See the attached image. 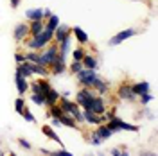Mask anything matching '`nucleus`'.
Here are the masks:
<instances>
[{"mask_svg":"<svg viewBox=\"0 0 158 156\" xmlns=\"http://www.w3.org/2000/svg\"><path fill=\"white\" fill-rule=\"evenodd\" d=\"M50 14H52V11H50L49 7H45V9H43V22H45V20L49 18Z\"/></svg>","mask_w":158,"mask_h":156,"instance_id":"43","label":"nucleus"},{"mask_svg":"<svg viewBox=\"0 0 158 156\" xmlns=\"http://www.w3.org/2000/svg\"><path fill=\"white\" fill-rule=\"evenodd\" d=\"M59 122H61V126H67L70 129H79V124L76 122V118L72 117L70 113H63L61 117H59Z\"/></svg>","mask_w":158,"mask_h":156,"instance_id":"24","label":"nucleus"},{"mask_svg":"<svg viewBox=\"0 0 158 156\" xmlns=\"http://www.w3.org/2000/svg\"><path fill=\"white\" fill-rule=\"evenodd\" d=\"M52 156H74V154L61 146V149H58V151H52Z\"/></svg>","mask_w":158,"mask_h":156,"instance_id":"39","label":"nucleus"},{"mask_svg":"<svg viewBox=\"0 0 158 156\" xmlns=\"http://www.w3.org/2000/svg\"><path fill=\"white\" fill-rule=\"evenodd\" d=\"M59 97H61V93H59L58 90L54 86H50L47 92H45V95H43V106H52V104H56L59 101Z\"/></svg>","mask_w":158,"mask_h":156,"instance_id":"16","label":"nucleus"},{"mask_svg":"<svg viewBox=\"0 0 158 156\" xmlns=\"http://www.w3.org/2000/svg\"><path fill=\"white\" fill-rule=\"evenodd\" d=\"M106 126L113 131V133H118V131H129V133H138L140 131V126L138 124H131V122H126L120 117L113 115V117L106 120Z\"/></svg>","mask_w":158,"mask_h":156,"instance_id":"2","label":"nucleus"},{"mask_svg":"<svg viewBox=\"0 0 158 156\" xmlns=\"http://www.w3.org/2000/svg\"><path fill=\"white\" fill-rule=\"evenodd\" d=\"M50 118V126L52 127H61V122H59L58 117H49Z\"/></svg>","mask_w":158,"mask_h":156,"instance_id":"41","label":"nucleus"},{"mask_svg":"<svg viewBox=\"0 0 158 156\" xmlns=\"http://www.w3.org/2000/svg\"><path fill=\"white\" fill-rule=\"evenodd\" d=\"M27 65H29L32 76H38V77H50V70L47 68V67H43V65H40V63H29V61H27Z\"/></svg>","mask_w":158,"mask_h":156,"instance_id":"17","label":"nucleus"},{"mask_svg":"<svg viewBox=\"0 0 158 156\" xmlns=\"http://www.w3.org/2000/svg\"><path fill=\"white\" fill-rule=\"evenodd\" d=\"M108 154H111V156H129V153H128V151L118 149V147H113V149H110V151H108Z\"/></svg>","mask_w":158,"mask_h":156,"instance_id":"36","label":"nucleus"},{"mask_svg":"<svg viewBox=\"0 0 158 156\" xmlns=\"http://www.w3.org/2000/svg\"><path fill=\"white\" fill-rule=\"evenodd\" d=\"M40 154H43V156H52V151H50V149H45V147H41V149H40Z\"/></svg>","mask_w":158,"mask_h":156,"instance_id":"42","label":"nucleus"},{"mask_svg":"<svg viewBox=\"0 0 158 156\" xmlns=\"http://www.w3.org/2000/svg\"><path fill=\"white\" fill-rule=\"evenodd\" d=\"M148 118H149V120H155V118H156V115H155V113H148Z\"/></svg>","mask_w":158,"mask_h":156,"instance_id":"46","label":"nucleus"},{"mask_svg":"<svg viewBox=\"0 0 158 156\" xmlns=\"http://www.w3.org/2000/svg\"><path fill=\"white\" fill-rule=\"evenodd\" d=\"M50 41H54V31H50L45 27L40 34L29 36V38L23 41V45L27 47V50H41L43 47H47Z\"/></svg>","mask_w":158,"mask_h":156,"instance_id":"1","label":"nucleus"},{"mask_svg":"<svg viewBox=\"0 0 158 156\" xmlns=\"http://www.w3.org/2000/svg\"><path fill=\"white\" fill-rule=\"evenodd\" d=\"M13 38L18 43H23L29 38V23H25V22L23 23H16V27L13 29Z\"/></svg>","mask_w":158,"mask_h":156,"instance_id":"10","label":"nucleus"},{"mask_svg":"<svg viewBox=\"0 0 158 156\" xmlns=\"http://www.w3.org/2000/svg\"><path fill=\"white\" fill-rule=\"evenodd\" d=\"M15 61L16 63H23L25 61V54L23 52H15Z\"/></svg>","mask_w":158,"mask_h":156,"instance_id":"40","label":"nucleus"},{"mask_svg":"<svg viewBox=\"0 0 158 156\" xmlns=\"http://www.w3.org/2000/svg\"><path fill=\"white\" fill-rule=\"evenodd\" d=\"M83 117H85V124H88V126H99V124H104L106 122L104 115L94 113L90 109H83Z\"/></svg>","mask_w":158,"mask_h":156,"instance_id":"12","label":"nucleus"},{"mask_svg":"<svg viewBox=\"0 0 158 156\" xmlns=\"http://www.w3.org/2000/svg\"><path fill=\"white\" fill-rule=\"evenodd\" d=\"M22 117H23V120H25V122H29V124H36V117L31 113V109L27 106H25V109L22 111Z\"/></svg>","mask_w":158,"mask_h":156,"instance_id":"34","label":"nucleus"},{"mask_svg":"<svg viewBox=\"0 0 158 156\" xmlns=\"http://www.w3.org/2000/svg\"><path fill=\"white\" fill-rule=\"evenodd\" d=\"M15 84H16V92H18L20 97H25L29 92V79L23 77L18 72H15Z\"/></svg>","mask_w":158,"mask_h":156,"instance_id":"11","label":"nucleus"},{"mask_svg":"<svg viewBox=\"0 0 158 156\" xmlns=\"http://www.w3.org/2000/svg\"><path fill=\"white\" fill-rule=\"evenodd\" d=\"M0 154L4 156V154H6V151H2V149H0Z\"/></svg>","mask_w":158,"mask_h":156,"instance_id":"47","label":"nucleus"},{"mask_svg":"<svg viewBox=\"0 0 158 156\" xmlns=\"http://www.w3.org/2000/svg\"><path fill=\"white\" fill-rule=\"evenodd\" d=\"M20 2H22V0H9V6L13 7V9H16V7L20 6Z\"/></svg>","mask_w":158,"mask_h":156,"instance_id":"44","label":"nucleus"},{"mask_svg":"<svg viewBox=\"0 0 158 156\" xmlns=\"http://www.w3.org/2000/svg\"><path fill=\"white\" fill-rule=\"evenodd\" d=\"M131 90H133L135 97H138L142 93L151 92V84H149V81H137V83H131Z\"/></svg>","mask_w":158,"mask_h":156,"instance_id":"18","label":"nucleus"},{"mask_svg":"<svg viewBox=\"0 0 158 156\" xmlns=\"http://www.w3.org/2000/svg\"><path fill=\"white\" fill-rule=\"evenodd\" d=\"M61 95H63V97H70V95H72V92H69V90H65V92H61Z\"/></svg>","mask_w":158,"mask_h":156,"instance_id":"45","label":"nucleus"},{"mask_svg":"<svg viewBox=\"0 0 158 156\" xmlns=\"http://www.w3.org/2000/svg\"><path fill=\"white\" fill-rule=\"evenodd\" d=\"M58 50H59V56L69 58L70 50H72V36H69L67 39H63L61 43H58Z\"/></svg>","mask_w":158,"mask_h":156,"instance_id":"23","label":"nucleus"},{"mask_svg":"<svg viewBox=\"0 0 158 156\" xmlns=\"http://www.w3.org/2000/svg\"><path fill=\"white\" fill-rule=\"evenodd\" d=\"M59 23H61V20H59V14H54V13H52L49 18L45 20V27H47V29H50V31H54V29H56V27L59 25Z\"/></svg>","mask_w":158,"mask_h":156,"instance_id":"28","label":"nucleus"},{"mask_svg":"<svg viewBox=\"0 0 158 156\" xmlns=\"http://www.w3.org/2000/svg\"><path fill=\"white\" fill-rule=\"evenodd\" d=\"M95 127H97V129H95V133H97V137L101 138L102 142L110 140V138L115 135V133H113V131H111V129L106 126V122H104V124H99V126H95Z\"/></svg>","mask_w":158,"mask_h":156,"instance_id":"19","label":"nucleus"},{"mask_svg":"<svg viewBox=\"0 0 158 156\" xmlns=\"http://www.w3.org/2000/svg\"><path fill=\"white\" fill-rule=\"evenodd\" d=\"M18 146L22 147V149H25V151H32V144H31V142H27L25 138H22V137L18 138Z\"/></svg>","mask_w":158,"mask_h":156,"instance_id":"38","label":"nucleus"},{"mask_svg":"<svg viewBox=\"0 0 158 156\" xmlns=\"http://www.w3.org/2000/svg\"><path fill=\"white\" fill-rule=\"evenodd\" d=\"M40 52V65H43V67H47L49 68L50 65L54 63V59L58 58L59 50H58V43L56 41H50L47 47H43Z\"/></svg>","mask_w":158,"mask_h":156,"instance_id":"3","label":"nucleus"},{"mask_svg":"<svg viewBox=\"0 0 158 156\" xmlns=\"http://www.w3.org/2000/svg\"><path fill=\"white\" fill-rule=\"evenodd\" d=\"M85 54H86V49L83 45H77V47H74V49L70 50V56H72L74 61H81V59L85 58Z\"/></svg>","mask_w":158,"mask_h":156,"instance_id":"27","label":"nucleus"},{"mask_svg":"<svg viewBox=\"0 0 158 156\" xmlns=\"http://www.w3.org/2000/svg\"><path fill=\"white\" fill-rule=\"evenodd\" d=\"M97 77H99L97 70H88V68H81L76 74V79H77L79 86H86V88L94 86V83L97 81Z\"/></svg>","mask_w":158,"mask_h":156,"instance_id":"4","label":"nucleus"},{"mask_svg":"<svg viewBox=\"0 0 158 156\" xmlns=\"http://www.w3.org/2000/svg\"><path fill=\"white\" fill-rule=\"evenodd\" d=\"M25 106H27V102H25V99L23 97H16L15 99V111H16V113H18V115H22V111H23V109H25Z\"/></svg>","mask_w":158,"mask_h":156,"instance_id":"30","label":"nucleus"},{"mask_svg":"<svg viewBox=\"0 0 158 156\" xmlns=\"http://www.w3.org/2000/svg\"><path fill=\"white\" fill-rule=\"evenodd\" d=\"M85 109H90V111H94V113H99V115H102L106 109H108V102H106V97H102V95H94L92 101L88 102V106L85 108Z\"/></svg>","mask_w":158,"mask_h":156,"instance_id":"8","label":"nucleus"},{"mask_svg":"<svg viewBox=\"0 0 158 156\" xmlns=\"http://www.w3.org/2000/svg\"><path fill=\"white\" fill-rule=\"evenodd\" d=\"M115 95H117V99L122 101V102H133V101H137L133 90H131V83H129V81H122V83L118 84Z\"/></svg>","mask_w":158,"mask_h":156,"instance_id":"5","label":"nucleus"},{"mask_svg":"<svg viewBox=\"0 0 158 156\" xmlns=\"http://www.w3.org/2000/svg\"><path fill=\"white\" fill-rule=\"evenodd\" d=\"M25 18L32 22V20H43V7H29L25 11Z\"/></svg>","mask_w":158,"mask_h":156,"instance_id":"25","label":"nucleus"},{"mask_svg":"<svg viewBox=\"0 0 158 156\" xmlns=\"http://www.w3.org/2000/svg\"><path fill=\"white\" fill-rule=\"evenodd\" d=\"M29 23V36H36L41 31L45 29V22L43 20H32V22H27Z\"/></svg>","mask_w":158,"mask_h":156,"instance_id":"22","label":"nucleus"},{"mask_svg":"<svg viewBox=\"0 0 158 156\" xmlns=\"http://www.w3.org/2000/svg\"><path fill=\"white\" fill-rule=\"evenodd\" d=\"M25 61H29V63H40V52L38 50H27L25 52Z\"/></svg>","mask_w":158,"mask_h":156,"instance_id":"32","label":"nucleus"},{"mask_svg":"<svg viewBox=\"0 0 158 156\" xmlns=\"http://www.w3.org/2000/svg\"><path fill=\"white\" fill-rule=\"evenodd\" d=\"M135 34H137V29H133V27L122 29V31H118L117 34H113V36L108 39V45H110V47H117V45H120V43H124L126 39L133 38Z\"/></svg>","mask_w":158,"mask_h":156,"instance_id":"6","label":"nucleus"},{"mask_svg":"<svg viewBox=\"0 0 158 156\" xmlns=\"http://www.w3.org/2000/svg\"><path fill=\"white\" fill-rule=\"evenodd\" d=\"M41 133H43L45 137L49 138V140L56 142V144H59V147L63 146V144H61V140H59V137L56 135V131H54V127L50 126V124H45V126H41Z\"/></svg>","mask_w":158,"mask_h":156,"instance_id":"21","label":"nucleus"},{"mask_svg":"<svg viewBox=\"0 0 158 156\" xmlns=\"http://www.w3.org/2000/svg\"><path fill=\"white\" fill-rule=\"evenodd\" d=\"M94 95H95V92H94L92 88L81 86L77 92H76V99H74V101L79 104V108H81V109H85V108L88 106V102L92 101V97H94Z\"/></svg>","mask_w":158,"mask_h":156,"instance_id":"7","label":"nucleus"},{"mask_svg":"<svg viewBox=\"0 0 158 156\" xmlns=\"http://www.w3.org/2000/svg\"><path fill=\"white\" fill-rule=\"evenodd\" d=\"M69 36H72V27L67 25V23H59L58 27L54 29V41L56 43H61L63 39H67Z\"/></svg>","mask_w":158,"mask_h":156,"instance_id":"13","label":"nucleus"},{"mask_svg":"<svg viewBox=\"0 0 158 156\" xmlns=\"http://www.w3.org/2000/svg\"><path fill=\"white\" fill-rule=\"evenodd\" d=\"M67 67H69V61H67V58H63V56H59L54 59V63L49 67L50 70V77H54V76H63L65 72H67Z\"/></svg>","mask_w":158,"mask_h":156,"instance_id":"9","label":"nucleus"},{"mask_svg":"<svg viewBox=\"0 0 158 156\" xmlns=\"http://www.w3.org/2000/svg\"><path fill=\"white\" fill-rule=\"evenodd\" d=\"M72 38L76 39V41H77L79 45H83V47L90 43L88 32H86V31L83 29V27H79V25H74V27H72Z\"/></svg>","mask_w":158,"mask_h":156,"instance_id":"14","label":"nucleus"},{"mask_svg":"<svg viewBox=\"0 0 158 156\" xmlns=\"http://www.w3.org/2000/svg\"><path fill=\"white\" fill-rule=\"evenodd\" d=\"M92 90H94L97 95H102V97H106V95L110 93V81H106V79H102V77H97V81L94 83Z\"/></svg>","mask_w":158,"mask_h":156,"instance_id":"15","label":"nucleus"},{"mask_svg":"<svg viewBox=\"0 0 158 156\" xmlns=\"http://www.w3.org/2000/svg\"><path fill=\"white\" fill-rule=\"evenodd\" d=\"M81 68H83V63H81V61H74V59L70 61L69 67H67V70H69L72 76H76V74H77V72H79Z\"/></svg>","mask_w":158,"mask_h":156,"instance_id":"31","label":"nucleus"},{"mask_svg":"<svg viewBox=\"0 0 158 156\" xmlns=\"http://www.w3.org/2000/svg\"><path fill=\"white\" fill-rule=\"evenodd\" d=\"M88 142H90V146H94V147H99V146H102V144H104V142L97 137V133H95V131H92V133L88 135Z\"/></svg>","mask_w":158,"mask_h":156,"instance_id":"33","label":"nucleus"},{"mask_svg":"<svg viewBox=\"0 0 158 156\" xmlns=\"http://www.w3.org/2000/svg\"><path fill=\"white\" fill-rule=\"evenodd\" d=\"M63 113H65V111H63V108L59 106L58 102L52 104V106H49V109H47V117H58L59 118Z\"/></svg>","mask_w":158,"mask_h":156,"instance_id":"29","label":"nucleus"},{"mask_svg":"<svg viewBox=\"0 0 158 156\" xmlns=\"http://www.w3.org/2000/svg\"><path fill=\"white\" fill-rule=\"evenodd\" d=\"M138 101H140V104H142V106H148L149 102H151V101H153V95H151V92H148V93H142V95H138Z\"/></svg>","mask_w":158,"mask_h":156,"instance_id":"35","label":"nucleus"},{"mask_svg":"<svg viewBox=\"0 0 158 156\" xmlns=\"http://www.w3.org/2000/svg\"><path fill=\"white\" fill-rule=\"evenodd\" d=\"M81 63H83V68H88V70H97L99 68V61L95 56H92V54H85V58L81 59Z\"/></svg>","mask_w":158,"mask_h":156,"instance_id":"20","label":"nucleus"},{"mask_svg":"<svg viewBox=\"0 0 158 156\" xmlns=\"http://www.w3.org/2000/svg\"><path fill=\"white\" fill-rule=\"evenodd\" d=\"M16 72L22 74L23 77H27V79L34 77V76H32V72H31V68H29V65H27V61H23V63H16Z\"/></svg>","mask_w":158,"mask_h":156,"instance_id":"26","label":"nucleus"},{"mask_svg":"<svg viewBox=\"0 0 158 156\" xmlns=\"http://www.w3.org/2000/svg\"><path fill=\"white\" fill-rule=\"evenodd\" d=\"M31 102H34L36 106H43V95H40V93H31Z\"/></svg>","mask_w":158,"mask_h":156,"instance_id":"37","label":"nucleus"}]
</instances>
